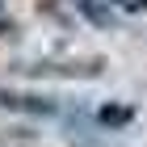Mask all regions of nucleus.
Masks as SVG:
<instances>
[{"mask_svg":"<svg viewBox=\"0 0 147 147\" xmlns=\"http://www.w3.org/2000/svg\"><path fill=\"white\" fill-rule=\"evenodd\" d=\"M4 109H25V113H63L59 97H38V92H0Z\"/></svg>","mask_w":147,"mask_h":147,"instance_id":"nucleus-1","label":"nucleus"},{"mask_svg":"<svg viewBox=\"0 0 147 147\" xmlns=\"http://www.w3.org/2000/svg\"><path fill=\"white\" fill-rule=\"evenodd\" d=\"M97 122L101 126H130L135 122V109H130V105H105V109L97 113Z\"/></svg>","mask_w":147,"mask_h":147,"instance_id":"nucleus-2","label":"nucleus"}]
</instances>
